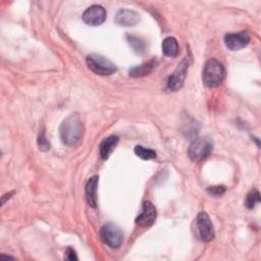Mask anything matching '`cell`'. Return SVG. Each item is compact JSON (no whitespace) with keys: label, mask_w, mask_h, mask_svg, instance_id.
<instances>
[{"label":"cell","mask_w":261,"mask_h":261,"mask_svg":"<svg viewBox=\"0 0 261 261\" xmlns=\"http://www.w3.org/2000/svg\"><path fill=\"white\" fill-rule=\"evenodd\" d=\"M84 130V123L80 116L71 114L62 121L59 127L60 139L64 145L74 147L82 141Z\"/></svg>","instance_id":"1"},{"label":"cell","mask_w":261,"mask_h":261,"mask_svg":"<svg viewBox=\"0 0 261 261\" xmlns=\"http://www.w3.org/2000/svg\"><path fill=\"white\" fill-rule=\"evenodd\" d=\"M225 77V69L220 61L211 58L208 59L204 65L202 80L206 87L216 88L218 87Z\"/></svg>","instance_id":"2"},{"label":"cell","mask_w":261,"mask_h":261,"mask_svg":"<svg viewBox=\"0 0 261 261\" xmlns=\"http://www.w3.org/2000/svg\"><path fill=\"white\" fill-rule=\"evenodd\" d=\"M212 151V143L206 138L194 139L188 148V155L192 161L201 162L206 159Z\"/></svg>","instance_id":"3"},{"label":"cell","mask_w":261,"mask_h":261,"mask_svg":"<svg viewBox=\"0 0 261 261\" xmlns=\"http://www.w3.org/2000/svg\"><path fill=\"white\" fill-rule=\"evenodd\" d=\"M87 65L94 73L110 75L116 71V66L109 59L99 54H91L87 57Z\"/></svg>","instance_id":"4"},{"label":"cell","mask_w":261,"mask_h":261,"mask_svg":"<svg viewBox=\"0 0 261 261\" xmlns=\"http://www.w3.org/2000/svg\"><path fill=\"white\" fill-rule=\"evenodd\" d=\"M100 239L108 247L117 249L122 244L123 234L116 224L106 223L100 229Z\"/></svg>","instance_id":"5"},{"label":"cell","mask_w":261,"mask_h":261,"mask_svg":"<svg viewBox=\"0 0 261 261\" xmlns=\"http://www.w3.org/2000/svg\"><path fill=\"white\" fill-rule=\"evenodd\" d=\"M197 237L202 242H210L214 239L215 232L212 221L207 213L200 212L196 217Z\"/></svg>","instance_id":"6"},{"label":"cell","mask_w":261,"mask_h":261,"mask_svg":"<svg viewBox=\"0 0 261 261\" xmlns=\"http://www.w3.org/2000/svg\"><path fill=\"white\" fill-rule=\"evenodd\" d=\"M189 64H190L189 57L186 56L178 63V65L174 69V71L168 76L167 88L170 91H177L182 87L184 82H185L186 76H187V71H188V68H189Z\"/></svg>","instance_id":"7"},{"label":"cell","mask_w":261,"mask_h":261,"mask_svg":"<svg viewBox=\"0 0 261 261\" xmlns=\"http://www.w3.org/2000/svg\"><path fill=\"white\" fill-rule=\"evenodd\" d=\"M106 19V10L103 6L95 4L88 7L83 13V20L92 27L102 24Z\"/></svg>","instance_id":"8"},{"label":"cell","mask_w":261,"mask_h":261,"mask_svg":"<svg viewBox=\"0 0 261 261\" xmlns=\"http://www.w3.org/2000/svg\"><path fill=\"white\" fill-rule=\"evenodd\" d=\"M250 42V35L243 31L240 33L227 34L224 36V44L231 51H238L245 48Z\"/></svg>","instance_id":"9"},{"label":"cell","mask_w":261,"mask_h":261,"mask_svg":"<svg viewBox=\"0 0 261 261\" xmlns=\"http://www.w3.org/2000/svg\"><path fill=\"white\" fill-rule=\"evenodd\" d=\"M155 219H156V209L154 205L149 201H145L143 203L141 212L136 218V223L139 226L148 227L155 222Z\"/></svg>","instance_id":"10"},{"label":"cell","mask_w":261,"mask_h":261,"mask_svg":"<svg viewBox=\"0 0 261 261\" xmlns=\"http://www.w3.org/2000/svg\"><path fill=\"white\" fill-rule=\"evenodd\" d=\"M115 21L119 25L130 27L135 25L140 21V15L138 12L129 9H121L116 13Z\"/></svg>","instance_id":"11"},{"label":"cell","mask_w":261,"mask_h":261,"mask_svg":"<svg viewBox=\"0 0 261 261\" xmlns=\"http://www.w3.org/2000/svg\"><path fill=\"white\" fill-rule=\"evenodd\" d=\"M98 175H93L92 177L89 178L86 188H85V192H86V199L88 204L93 207L96 208L97 207V187H98Z\"/></svg>","instance_id":"12"},{"label":"cell","mask_w":261,"mask_h":261,"mask_svg":"<svg viewBox=\"0 0 261 261\" xmlns=\"http://www.w3.org/2000/svg\"><path fill=\"white\" fill-rule=\"evenodd\" d=\"M118 143V137L116 136H109L106 139H104L100 146H99V154L102 159L106 160L114 150L115 146Z\"/></svg>","instance_id":"13"},{"label":"cell","mask_w":261,"mask_h":261,"mask_svg":"<svg viewBox=\"0 0 261 261\" xmlns=\"http://www.w3.org/2000/svg\"><path fill=\"white\" fill-rule=\"evenodd\" d=\"M162 53L167 57H175L178 54V43L175 38L167 37L162 42Z\"/></svg>","instance_id":"14"},{"label":"cell","mask_w":261,"mask_h":261,"mask_svg":"<svg viewBox=\"0 0 261 261\" xmlns=\"http://www.w3.org/2000/svg\"><path fill=\"white\" fill-rule=\"evenodd\" d=\"M155 66V62L154 60H151V61H148L146 63H143L139 66H135V67H132L129 69V75L134 76V77H142V76H145L147 74H149L152 69L154 68Z\"/></svg>","instance_id":"15"},{"label":"cell","mask_w":261,"mask_h":261,"mask_svg":"<svg viewBox=\"0 0 261 261\" xmlns=\"http://www.w3.org/2000/svg\"><path fill=\"white\" fill-rule=\"evenodd\" d=\"M135 153L137 156H139L140 158H142L144 160H150V159H154L156 157V152L154 150L145 148L141 145H137L135 147Z\"/></svg>","instance_id":"16"},{"label":"cell","mask_w":261,"mask_h":261,"mask_svg":"<svg viewBox=\"0 0 261 261\" xmlns=\"http://www.w3.org/2000/svg\"><path fill=\"white\" fill-rule=\"evenodd\" d=\"M260 202V194L257 190H252L247 194L245 200V206L248 209H253L257 203Z\"/></svg>","instance_id":"17"},{"label":"cell","mask_w":261,"mask_h":261,"mask_svg":"<svg viewBox=\"0 0 261 261\" xmlns=\"http://www.w3.org/2000/svg\"><path fill=\"white\" fill-rule=\"evenodd\" d=\"M38 147L41 151H48L50 149V143L47 140V138L45 137V134L42 133L40 134V136L38 137V141H37Z\"/></svg>","instance_id":"18"},{"label":"cell","mask_w":261,"mask_h":261,"mask_svg":"<svg viewBox=\"0 0 261 261\" xmlns=\"http://www.w3.org/2000/svg\"><path fill=\"white\" fill-rule=\"evenodd\" d=\"M207 192L210 195L213 196H220L225 192V187L224 186H214V187H209L207 189Z\"/></svg>","instance_id":"19"},{"label":"cell","mask_w":261,"mask_h":261,"mask_svg":"<svg viewBox=\"0 0 261 261\" xmlns=\"http://www.w3.org/2000/svg\"><path fill=\"white\" fill-rule=\"evenodd\" d=\"M65 258L67 260H77V257H76V254H75V251L72 249V248H67L66 251H65Z\"/></svg>","instance_id":"20"}]
</instances>
